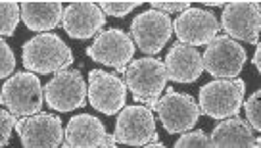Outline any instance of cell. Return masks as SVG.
Returning <instances> with one entry per match:
<instances>
[{
    "instance_id": "9c48e42d",
    "label": "cell",
    "mask_w": 261,
    "mask_h": 148,
    "mask_svg": "<svg viewBox=\"0 0 261 148\" xmlns=\"http://www.w3.org/2000/svg\"><path fill=\"white\" fill-rule=\"evenodd\" d=\"M202 60L204 69L215 79H234L246 64V50L227 35H217L207 44Z\"/></svg>"
},
{
    "instance_id": "8fae6325",
    "label": "cell",
    "mask_w": 261,
    "mask_h": 148,
    "mask_svg": "<svg viewBox=\"0 0 261 148\" xmlns=\"http://www.w3.org/2000/svg\"><path fill=\"white\" fill-rule=\"evenodd\" d=\"M16 131L25 148H56L64 144V125L54 114L39 112L17 119Z\"/></svg>"
},
{
    "instance_id": "277c9868",
    "label": "cell",
    "mask_w": 261,
    "mask_h": 148,
    "mask_svg": "<svg viewBox=\"0 0 261 148\" xmlns=\"http://www.w3.org/2000/svg\"><path fill=\"white\" fill-rule=\"evenodd\" d=\"M165 83H167L165 64L158 58L144 56L140 60H133L130 66L125 69L127 89L137 102H144L146 106L162 96Z\"/></svg>"
},
{
    "instance_id": "7c38bea8",
    "label": "cell",
    "mask_w": 261,
    "mask_h": 148,
    "mask_svg": "<svg viewBox=\"0 0 261 148\" xmlns=\"http://www.w3.org/2000/svg\"><path fill=\"white\" fill-rule=\"evenodd\" d=\"M115 139L125 146H148L158 140L155 117L146 106H125L115 121Z\"/></svg>"
},
{
    "instance_id": "cb8c5ba5",
    "label": "cell",
    "mask_w": 261,
    "mask_h": 148,
    "mask_svg": "<svg viewBox=\"0 0 261 148\" xmlns=\"http://www.w3.org/2000/svg\"><path fill=\"white\" fill-rule=\"evenodd\" d=\"M16 67V56L14 50L10 48L4 41H0V77L8 79V75H12Z\"/></svg>"
},
{
    "instance_id": "2e32d148",
    "label": "cell",
    "mask_w": 261,
    "mask_h": 148,
    "mask_svg": "<svg viewBox=\"0 0 261 148\" xmlns=\"http://www.w3.org/2000/svg\"><path fill=\"white\" fill-rule=\"evenodd\" d=\"M62 25L71 39L85 41L100 33V29L106 25V14L100 10L98 2L77 0V2H69L64 8Z\"/></svg>"
},
{
    "instance_id": "7402d4cb",
    "label": "cell",
    "mask_w": 261,
    "mask_h": 148,
    "mask_svg": "<svg viewBox=\"0 0 261 148\" xmlns=\"http://www.w3.org/2000/svg\"><path fill=\"white\" fill-rule=\"evenodd\" d=\"M140 0H115V2H110V0H100L98 6L104 14H110L114 17H125L127 14H130V10L139 8Z\"/></svg>"
},
{
    "instance_id": "52a82bcc",
    "label": "cell",
    "mask_w": 261,
    "mask_h": 148,
    "mask_svg": "<svg viewBox=\"0 0 261 148\" xmlns=\"http://www.w3.org/2000/svg\"><path fill=\"white\" fill-rule=\"evenodd\" d=\"M87 56L98 64H104L108 67H114L119 73H125L135 56V42L130 35L119 27L106 29L96 35L94 42L87 48Z\"/></svg>"
},
{
    "instance_id": "484cf974",
    "label": "cell",
    "mask_w": 261,
    "mask_h": 148,
    "mask_svg": "<svg viewBox=\"0 0 261 148\" xmlns=\"http://www.w3.org/2000/svg\"><path fill=\"white\" fill-rule=\"evenodd\" d=\"M150 6L154 10H160L163 14H173V12H185V10L192 8V4L188 0H179V2H167V0H154L150 2Z\"/></svg>"
},
{
    "instance_id": "4316f807",
    "label": "cell",
    "mask_w": 261,
    "mask_h": 148,
    "mask_svg": "<svg viewBox=\"0 0 261 148\" xmlns=\"http://www.w3.org/2000/svg\"><path fill=\"white\" fill-rule=\"evenodd\" d=\"M204 6H210V8H225L227 6V0H202Z\"/></svg>"
},
{
    "instance_id": "ffe728a7",
    "label": "cell",
    "mask_w": 261,
    "mask_h": 148,
    "mask_svg": "<svg viewBox=\"0 0 261 148\" xmlns=\"http://www.w3.org/2000/svg\"><path fill=\"white\" fill-rule=\"evenodd\" d=\"M21 19V4L16 0L0 2V33L2 37H12Z\"/></svg>"
},
{
    "instance_id": "83f0119b",
    "label": "cell",
    "mask_w": 261,
    "mask_h": 148,
    "mask_svg": "<svg viewBox=\"0 0 261 148\" xmlns=\"http://www.w3.org/2000/svg\"><path fill=\"white\" fill-rule=\"evenodd\" d=\"M253 66H255V69L257 71H261V46L257 44V48H255V54H253Z\"/></svg>"
},
{
    "instance_id": "d6986e66",
    "label": "cell",
    "mask_w": 261,
    "mask_h": 148,
    "mask_svg": "<svg viewBox=\"0 0 261 148\" xmlns=\"http://www.w3.org/2000/svg\"><path fill=\"white\" fill-rule=\"evenodd\" d=\"M21 4V19L27 29L31 31H50L56 29L64 19V4L60 0H41V2H33L25 0Z\"/></svg>"
},
{
    "instance_id": "4fadbf2b",
    "label": "cell",
    "mask_w": 261,
    "mask_h": 148,
    "mask_svg": "<svg viewBox=\"0 0 261 148\" xmlns=\"http://www.w3.org/2000/svg\"><path fill=\"white\" fill-rule=\"evenodd\" d=\"M89 102L90 106L104 115H114L125 108L127 85L115 73L92 69L89 73Z\"/></svg>"
},
{
    "instance_id": "d4e9b609",
    "label": "cell",
    "mask_w": 261,
    "mask_h": 148,
    "mask_svg": "<svg viewBox=\"0 0 261 148\" xmlns=\"http://www.w3.org/2000/svg\"><path fill=\"white\" fill-rule=\"evenodd\" d=\"M17 119L16 115L12 114L10 110H0V144L2 146H8L10 142V135H12V129L16 127Z\"/></svg>"
},
{
    "instance_id": "5b68a950",
    "label": "cell",
    "mask_w": 261,
    "mask_h": 148,
    "mask_svg": "<svg viewBox=\"0 0 261 148\" xmlns=\"http://www.w3.org/2000/svg\"><path fill=\"white\" fill-rule=\"evenodd\" d=\"M150 106L154 108L165 131L171 135L190 131L200 119V106L187 92H177L175 89H167L165 94L155 98Z\"/></svg>"
},
{
    "instance_id": "44dd1931",
    "label": "cell",
    "mask_w": 261,
    "mask_h": 148,
    "mask_svg": "<svg viewBox=\"0 0 261 148\" xmlns=\"http://www.w3.org/2000/svg\"><path fill=\"white\" fill-rule=\"evenodd\" d=\"M212 146H213L212 137H207L205 131H202V129L180 133L179 140L175 142V148H212Z\"/></svg>"
},
{
    "instance_id": "5bb4252c",
    "label": "cell",
    "mask_w": 261,
    "mask_h": 148,
    "mask_svg": "<svg viewBox=\"0 0 261 148\" xmlns=\"http://www.w3.org/2000/svg\"><path fill=\"white\" fill-rule=\"evenodd\" d=\"M173 31L182 44L200 46L210 44L219 33V21L210 10L188 8L173 21Z\"/></svg>"
},
{
    "instance_id": "e0dca14e",
    "label": "cell",
    "mask_w": 261,
    "mask_h": 148,
    "mask_svg": "<svg viewBox=\"0 0 261 148\" xmlns=\"http://www.w3.org/2000/svg\"><path fill=\"white\" fill-rule=\"evenodd\" d=\"M167 79L175 83H194L204 73L202 54L188 44H175L165 56Z\"/></svg>"
},
{
    "instance_id": "6da1fadb",
    "label": "cell",
    "mask_w": 261,
    "mask_h": 148,
    "mask_svg": "<svg viewBox=\"0 0 261 148\" xmlns=\"http://www.w3.org/2000/svg\"><path fill=\"white\" fill-rule=\"evenodd\" d=\"M23 66L37 75L58 73L73 64V52L56 33H41L23 44Z\"/></svg>"
},
{
    "instance_id": "7a4b0ae2",
    "label": "cell",
    "mask_w": 261,
    "mask_h": 148,
    "mask_svg": "<svg viewBox=\"0 0 261 148\" xmlns=\"http://www.w3.org/2000/svg\"><path fill=\"white\" fill-rule=\"evenodd\" d=\"M246 83L240 77L234 79H213L200 89V114L212 119H227L238 115L244 102Z\"/></svg>"
},
{
    "instance_id": "ac0fdd59",
    "label": "cell",
    "mask_w": 261,
    "mask_h": 148,
    "mask_svg": "<svg viewBox=\"0 0 261 148\" xmlns=\"http://www.w3.org/2000/svg\"><path fill=\"white\" fill-rule=\"evenodd\" d=\"M213 146L217 148H248V146H259V139H253V129L248 121L240 119L238 115L219 119V124L213 127L212 131Z\"/></svg>"
},
{
    "instance_id": "9a60e30c",
    "label": "cell",
    "mask_w": 261,
    "mask_h": 148,
    "mask_svg": "<svg viewBox=\"0 0 261 148\" xmlns=\"http://www.w3.org/2000/svg\"><path fill=\"white\" fill-rule=\"evenodd\" d=\"M65 148H114L117 146L115 135H108L104 124L89 114L73 115L64 133Z\"/></svg>"
},
{
    "instance_id": "f1b7e54d",
    "label": "cell",
    "mask_w": 261,
    "mask_h": 148,
    "mask_svg": "<svg viewBox=\"0 0 261 148\" xmlns=\"http://www.w3.org/2000/svg\"><path fill=\"white\" fill-rule=\"evenodd\" d=\"M148 146H152V148H163V142H160V140H152V142H148Z\"/></svg>"
},
{
    "instance_id": "ba28073f",
    "label": "cell",
    "mask_w": 261,
    "mask_h": 148,
    "mask_svg": "<svg viewBox=\"0 0 261 148\" xmlns=\"http://www.w3.org/2000/svg\"><path fill=\"white\" fill-rule=\"evenodd\" d=\"M89 98V87L79 69L65 67L54 73V77L44 85V100L56 112H71L85 106Z\"/></svg>"
},
{
    "instance_id": "8992f818",
    "label": "cell",
    "mask_w": 261,
    "mask_h": 148,
    "mask_svg": "<svg viewBox=\"0 0 261 148\" xmlns=\"http://www.w3.org/2000/svg\"><path fill=\"white\" fill-rule=\"evenodd\" d=\"M221 27L232 41L259 44L261 4L257 0H234L227 2L221 14Z\"/></svg>"
},
{
    "instance_id": "3957f363",
    "label": "cell",
    "mask_w": 261,
    "mask_h": 148,
    "mask_svg": "<svg viewBox=\"0 0 261 148\" xmlns=\"http://www.w3.org/2000/svg\"><path fill=\"white\" fill-rule=\"evenodd\" d=\"M44 100V89L39 75L33 71H19L8 77L2 85L0 102L16 117L39 114Z\"/></svg>"
},
{
    "instance_id": "30bf717a",
    "label": "cell",
    "mask_w": 261,
    "mask_h": 148,
    "mask_svg": "<svg viewBox=\"0 0 261 148\" xmlns=\"http://www.w3.org/2000/svg\"><path fill=\"white\" fill-rule=\"evenodd\" d=\"M130 35L137 48L144 54H158L171 39L173 21L167 14L150 8L130 21Z\"/></svg>"
},
{
    "instance_id": "603a6c76",
    "label": "cell",
    "mask_w": 261,
    "mask_h": 148,
    "mask_svg": "<svg viewBox=\"0 0 261 148\" xmlns=\"http://www.w3.org/2000/svg\"><path fill=\"white\" fill-rule=\"evenodd\" d=\"M242 106L246 110V117H248V124L252 129L259 131L261 129V91H255L250 98L242 102Z\"/></svg>"
}]
</instances>
